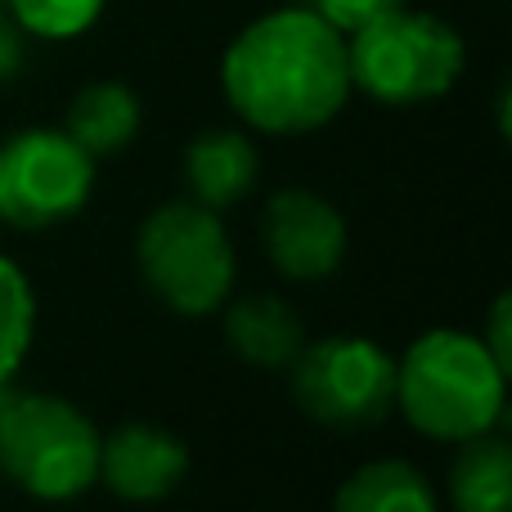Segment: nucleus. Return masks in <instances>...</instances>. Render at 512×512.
<instances>
[{
  "mask_svg": "<svg viewBox=\"0 0 512 512\" xmlns=\"http://www.w3.org/2000/svg\"><path fill=\"white\" fill-rule=\"evenodd\" d=\"M0 23H5V9H0Z\"/></svg>",
  "mask_w": 512,
  "mask_h": 512,
  "instance_id": "nucleus-20",
  "label": "nucleus"
},
{
  "mask_svg": "<svg viewBox=\"0 0 512 512\" xmlns=\"http://www.w3.org/2000/svg\"><path fill=\"white\" fill-rule=\"evenodd\" d=\"M189 477V445L153 423H122L99 436V481L126 504H158Z\"/></svg>",
  "mask_w": 512,
  "mask_h": 512,
  "instance_id": "nucleus-9",
  "label": "nucleus"
},
{
  "mask_svg": "<svg viewBox=\"0 0 512 512\" xmlns=\"http://www.w3.org/2000/svg\"><path fill=\"white\" fill-rule=\"evenodd\" d=\"M95 194V158L54 126H27L0 140V225L54 230Z\"/></svg>",
  "mask_w": 512,
  "mask_h": 512,
  "instance_id": "nucleus-7",
  "label": "nucleus"
},
{
  "mask_svg": "<svg viewBox=\"0 0 512 512\" xmlns=\"http://www.w3.org/2000/svg\"><path fill=\"white\" fill-rule=\"evenodd\" d=\"M225 342L239 360L256 369H288L292 355L306 346L301 315L274 292H252V297L225 301Z\"/></svg>",
  "mask_w": 512,
  "mask_h": 512,
  "instance_id": "nucleus-11",
  "label": "nucleus"
},
{
  "mask_svg": "<svg viewBox=\"0 0 512 512\" xmlns=\"http://www.w3.org/2000/svg\"><path fill=\"white\" fill-rule=\"evenodd\" d=\"M221 90L234 117L261 135H310L351 99L346 36L310 5L252 18L221 59Z\"/></svg>",
  "mask_w": 512,
  "mask_h": 512,
  "instance_id": "nucleus-1",
  "label": "nucleus"
},
{
  "mask_svg": "<svg viewBox=\"0 0 512 512\" xmlns=\"http://www.w3.org/2000/svg\"><path fill=\"white\" fill-rule=\"evenodd\" d=\"M396 409L427 441H472L504 423L508 373L486 351L481 333L427 328L396 360Z\"/></svg>",
  "mask_w": 512,
  "mask_h": 512,
  "instance_id": "nucleus-2",
  "label": "nucleus"
},
{
  "mask_svg": "<svg viewBox=\"0 0 512 512\" xmlns=\"http://www.w3.org/2000/svg\"><path fill=\"white\" fill-rule=\"evenodd\" d=\"M481 342H486V351L499 360V369L512 373V297L508 292H499L495 306H490V319H486V328H481Z\"/></svg>",
  "mask_w": 512,
  "mask_h": 512,
  "instance_id": "nucleus-18",
  "label": "nucleus"
},
{
  "mask_svg": "<svg viewBox=\"0 0 512 512\" xmlns=\"http://www.w3.org/2000/svg\"><path fill=\"white\" fill-rule=\"evenodd\" d=\"M140 117L144 108L131 86H122V81H90V86H81L72 95L63 131L90 158H113V153H122L140 135Z\"/></svg>",
  "mask_w": 512,
  "mask_h": 512,
  "instance_id": "nucleus-12",
  "label": "nucleus"
},
{
  "mask_svg": "<svg viewBox=\"0 0 512 512\" xmlns=\"http://www.w3.org/2000/svg\"><path fill=\"white\" fill-rule=\"evenodd\" d=\"M450 508L512 512V450L499 427L459 441V454L450 463Z\"/></svg>",
  "mask_w": 512,
  "mask_h": 512,
  "instance_id": "nucleus-14",
  "label": "nucleus"
},
{
  "mask_svg": "<svg viewBox=\"0 0 512 512\" xmlns=\"http://www.w3.org/2000/svg\"><path fill=\"white\" fill-rule=\"evenodd\" d=\"M351 90L387 108H414L450 95L463 77L468 45L445 18L423 9H391L346 36Z\"/></svg>",
  "mask_w": 512,
  "mask_h": 512,
  "instance_id": "nucleus-5",
  "label": "nucleus"
},
{
  "mask_svg": "<svg viewBox=\"0 0 512 512\" xmlns=\"http://www.w3.org/2000/svg\"><path fill=\"white\" fill-rule=\"evenodd\" d=\"M99 436L72 400L0 387V477L36 504H72L95 486Z\"/></svg>",
  "mask_w": 512,
  "mask_h": 512,
  "instance_id": "nucleus-3",
  "label": "nucleus"
},
{
  "mask_svg": "<svg viewBox=\"0 0 512 512\" xmlns=\"http://www.w3.org/2000/svg\"><path fill=\"white\" fill-rule=\"evenodd\" d=\"M261 180V153L256 140L239 126H212L198 131L185 149V189L194 203L212 212H230L234 203L256 189Z\"/></svg>",
  "mask_w": 512,
  "mask_h": 512,
  "instance_id": "nucleus-10",
  "label": "nucleus"
},
{
  "mask_svg": "<svg viewBox=\"0 0 512 512\" xmlns=\"http://www.w3.org/2000/svg\"><path fill=\"white\" fill-rule=\"evenodd\" d=\"M36 337V292L14 256L0 252V387L14 382Z\"/></svg>",
  "mask_w": 512,
  "mask_h": 512,
  "instance_id": "nucleus-15",
  "label": "nucleus"
},
{
  "mask_svg": "<svg viewBox=\"0 0 512 512\" xmlns=\"http://www.w3.org/2000/svg\"><path fill=\"white\" fill-rule=\"evenodd\" d=\"M135 265L153 297L189 319L216 315L239 279V256L221 212L194 198L162 203L144 216L135 234Z\"/></svg>",
  "mask_w": 512,
  "mask_h": 512,
  "instance_id": "nucleus-4",
  "label": "nucleus"
},
{
  "mask_svg": "<svg viewBox=\"0 0 512 512\" xmlns=\"http://www.w3.org/2000/svg\"><path fill=\"white\" fill-rule=\"evenodd\" d=\"M18 68H23V32L5 18V23H0V81L14 77Z\"/></svg>",
  "mask_w": 512,
  "mask_h": 512,
  "instance_id": "nucleus-19",
  "label": "nucleus"
},
{
  "mask_svg": "<svg viewBox=\"0 0 512 512\" xmlns=\"http://www.w3.org/2000/svg\"><path fill=\"white\" fill-rule=\"evenodd\" d=\"M333 512H441V495L414 463L373 459L337 486Z\"/></svg>",
  "mask_w": 512,
  "mask_h": 512,
  "instance_id": "nucleus-13",
  "label": "nucleus"
},
{
  "mask_svg": "<svg viewBox=\"0 0 512 512\" xmlns=\"http://www.w3.org/2000/svg\"><path fill=\"white\" fill-rule=\"evenodd\" d=\"M288 391L310 423L364 432L396 409V355L360 333L319 337L292 355Z\"/></svg>",
  "mask_w": 512,
  "mask_h": 512,
  "instance_id": "nucleus-6",
  "label": "nucleus"
},
{
  "mask_svg": "<svg viewBox=\"0 0 512 512\" xmlns=\"http://www.w3.org/2000/svg\"><path fill=\"white\" fill-rule=\"evenodd\" d=\"M400 5H409V0H310V9H315L319 18H328L342 36H351L355 27L373 23V18L391 14V9H400Z\"/></svg>",
  "mask_w": 512,
  "mask_h": 512,
  "instance_id": "nucleus-17",
  "label": "nucleus"
},
{
  "mask_svg": "<svg viewBox=\"0 0 512 512\" xmlns=\"http://www.w3.org/2000/svg\"><path fill=\"white\" fill-rule=\"evenodd\" d=\"M9 23L36 41H77L99 23L108 0H0Z\"/></svg>",
  "mask_w": 512,
  "mask_h": 512,
  "instance_id": "nucleus-16",
  "label": "nucleus"
},
{
  "mask_svg": "<svg viewBox=\"0 0 512 512\" xmlns=\"http://www.w3.org/2000/svg\"><path fill=\"white\" fill-rule=\"evenodd\" d=\"M265 256L283 279L319 283L346 261V221L315 189H279L261 216Z\"/></svg>",
  "mask_w": 512,
  "mask_h": 512,
  "instance_id": "nucleus-8",
  "label": "nucleus"
}]
</instances>
